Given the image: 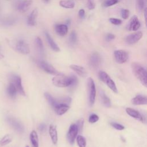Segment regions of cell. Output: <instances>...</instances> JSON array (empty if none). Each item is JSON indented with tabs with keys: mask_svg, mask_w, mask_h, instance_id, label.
Wrapping results in <instances>:
<instances>
[{
	"mask_svg": "<svg viewBox=\"0 0 147 147\" xmlns=\"http://www.w3.org/2000/svg\"><path fill=\"white\" fill-rule=\"evenodd\" d=\"M52 83L54 86L58 87H66L76 85L78 79L76 76L71 75L67 76L64 75L63 74L55 75L52 79Z\"/></svg>",
	"mask_w": 147,
	"mask_h": 147,
	"instance_id": "cell-1",
	"label": "cell"
},
{
	"mask_svg": "<svg viewBox=\"0 0 147 147\" xmlns=\"http://www.w3.org/2000/svg\"><path fill=\"white\" fill-rule=\"evenodd\" d=\"M131 69L133 74L145 87L147 86V74L145 68L140 64L133 62L131 64Z\"/></svg>",
	"mask_w": 147,
	"mask_h": 147,
	"instance_id": "cell-2",
	"label": "cell"
},
{
	"mask_svg": "<svg viewBox=\"0 0 147 147\" xmlns=\"http://www.w3.org/2000/svg\"><path fill=\"white\" fill-rule=\"evenodd\" d=\"M99 78L100 80L106 84L114 92H118V89L115 83L106 72L102 71H100L99 72Z\"/></svg>",
	"mask_w": 147,
	"mask_h": 147,
	"instance_id": "cell-3",
	"label": "cell"
},
{
	"mask_svg": "<svg viewBox=\"0 0 147 147\" xmlns=\"http://www.w3.org/2000/svg\"><path fill=\"white\" fill-rule=\"evenodd\" d=\"M88 98H89V103L91 106H92L95 100L96 97V88L95 83L93 79L91 78H89L88 79Z\"/></svg>",
	"mask_w": 147,
	"mask_h": 147,
	"instance_id": "cell-4",
	"label": "cell"
},
{
	"mask_svg": "<svg viewBox=\"0 0 147 147\" xmlns=\"http://www.w3.org/2000/svg\"><path fill=\"white\" fill-rule=\"evenodd\" d=\"M39 67L45 72L53 75H60L61 73L59 72L57 70H56L52 65L48 63L47 62L44 61H40L38 62Z\"/></svg>",
	"mask_w": 147,
	"mask_h": 147,
	"instance_id": "cell-5",
	"label": "cell"
},
{
	"mask_svg": "<svg viewBox=\"0 0 147 147\" xmlns=\"http://www.w3.org/2000/svg\"><path fill=\"white\" fill-rule=\"evenodd\" d=\"M115 61L119 64H123L127 61L129 58L128 53L126 51L122 49L116 50L114 52Z\"/></svg>",
	"mask_w": 147,
	"mask_h": 147,
	"instance_id": "cell-6",
	"label": "cell"
},
{
	"mask_svg": "<svg viewBox=\"0 0 147 147\" xmlns=\"http://www.w3.org/2000/svg\"><path fill=\"white\" fill-rule=\"evenodd\" d=\"M16 49L18 52L24 55H27L30 52V48L28 44L22 40H20L17 41Z\"/></svg>",
	"mask_w": 147,
	"mask_h": 147,
	"instance_id": "cell-7",
	"label": "cell"
},
{
	"mask_svg": "<svg viewBox=\"0 0 147 147\" xmlns=\"http://www.w3.org/2000/svg\"><path fill=\"white\" fill-rule=\"evenodd\" d=\"M78 133V130L76 125H75V123L72 124L69 128V130L67 135V140L71 144H73L74 143V141L75 138H76Z\"/></svg>",
	"mask_w": 147,
	"mask_h": 147,
	"instance_id": "cell-8",
	"label": "cell"
},
{
	"mask_svg": "<svg viewBox=\"0 0 147 147\" xmlns=\"http://www.w3.org/2000/svg\"><path fill=\"white\" fill-rule=\"evenodd\" d=\"M142 33L141 32H136L127 36L125 38V41L127 44L132 45L137 42L142 38Z\"/></svg>",
	"mask_w": 147,
	"mask_h": 147,
	"instance_id": "cell-9",
	"label": "cell"
},
{
	"mask_svg": "<svg viewBox=\"0 0 147 147\" xmlns=\"http://www.w3.org/2000/svg\"><path fill=\"white\" fill-rule=\"evenodd\" d=\"M11 83H13L15 86L17 92H18L22 95H25V92L22 85L21 78L19 76L13 75L11 76Z\"/></svg>",
	"mask_w": 147,
	"mask_h": 147,
	"instance_id": "cell-10",
	"label": "cell"
},
{
	"mask_svg": "<svg viewBox=\"0 0 147 147\" xmlns=\"http://www.w3.org/2000/svg\"><path fill=\"white\" fill-rule=\"evenodd\" d=\"M101 63V57L100 55L98 52H94L91 54L90 60L89 64L90 66L94 68H98Z\"/></svg>",
	"mask_w": 147,
	"mask_h": 147,
	"instance_id": "cell-11",
	"label": "cell"
},
{
	"mask_svg": "<svg viewBox=\"0 0 147 147\" xmlns=\"http://www.w3.org/2000/svg\"><path fill=\"white\" fill-rule=\"evenodd\" d=\"M8 123L13 128H14L19 133H22L24 130V126L21 124L20 122L17 120L16 118L13 117H8L7 119Z\"/></svg>",
	"mask_w": 147,
	"mask_h": 147,
	"instance_id": "cell-12",
	"label": "cell"
},
{
	"mask_svg": "<svg viewBox=\"0 0 147 147\" xmlns=\"http://www.w3.org/2000/svg\"><path fill=\"white\" fill-rule=\"evenodd\" d=\"M69 67L80 77L84 78L87 75V72L86 69L82 66L76 64H71L69 65Z\"/></svg>",
	"mask_w": 147,
	"mask_h": 147,
	"instance_id": "cell-13",
	"label": "cell"
},
{
	"mask_svg": "<svg viewBox=\"0 0 147 147\" xmlns=\"http://www.w3.org/2000/svg\"><path fill=\"white\" fill-rule=\"evenodd\" d=\"M141 24L136 16H133L129 22L128 29L130 31H136L140 28Z\"/></svg>",
	"mask_w": 147,
	"mask_h": 147,
	"instance_id": "cell-14",
	"label": "cell"
},
{
	"mask_svg": "<svg viewBox=\"0 0 147 147\" xmlns=\"http://www.w3.org/2000/svg\"><path fill=\"white\" fill-rule=\"evenodd\" d=\"M125 110H126V113L130 117H131L142 122L144 121V117L138 111H137L132 108H130V107H127Z\"/></svg>",
	"mask_w": 147,
	"mask_h": 147,
	"instance_id": "cell-15",
	"label": "cell"
},
{
	"mask_svg": "<svg viewBox=\"0 0 147 147\" xmlns=\"http://www.w3.org/2000/svg\"><path fill=\"white\" fill-rule=\"evenodd\" d=\"M32 3V0H24L22 1H20L17 5V9L22 12H25L31 6Z\"/></svg>",
	"mask_w": 147,
	"mask_h": 147,
	"instance_id": "cell-16",
	"label": "cell"
},
{
	"mask_svg": "<svg viewBox=\"0 0 147 147\" xmlns=\"http://www.w3.org/2000/svg\"><path fill=\"white\" fill-rule=\"evenodd\" d=\"M131 103L134 105H145L147 104V98L144 95H138L131 99Z\"/></svg>",
	"mask_w": 147,
	"mask_h": 147,
	"instance_id": "cell-17",
	"label": "cell"
},
{
	"mask_svg": "<svg viewBox=\"0 0 147 147\" xmlns=\"http://www.w3.org/2000/svg\"><path fill=\"white\" fill-rule=\"evenodd\" d=\"M49 134L52 140V143L54 145H56L57 143L58 137H57V131L56 127L53 125H50L49 127Z\"/></svg>",
	"mask_w": 147,
	"mask_h": 147,
	"instance_id": "cell-18",
	"label": "cell"
},
{
	"mask_svg": "<svg viewBox=\"0 0 147 147\" xmlns=\"http://www.w3.org/2000/svg\"><path fill=\"white\" fill-rule=\"evenodd\" d=\"M69 109V106L64 103H59L55 108L54 110L56 113L59 115H62L65 114Z\"/></svg>",
	"mask_w": 147,
	"mask_h": 147,
	"instance_id": "cell-19",
	"label": "cell"
},
{
	"mask_svg": "<svg viewBox=\"0 0 147 147\" xmlns=\"http://www.w3.org/2000/svg\"><path fill=\"white\" fill-rule=\"evenodd\" d=\"M55 29L56 33L61 36H64L68 33V26L65 24H57Z\"/></svg>",
	"mask_w": 147,
	"mask_h": 147,
	"instance_id": "cell-20",
	"label": "cell"
},
{
	"mask_svg": "<svg viewBox=\"0 0 147 147\" xmlns=\"http://www.w3.org/2000/svg\"><path fill=\"white\" fill-rule=\"evenodd\" d=\"M99 96L102 104L107 107H110L111 106V101L109 98L106 95L105 92L102 90H99Z\"/></svg>",
	"mask_w": 147,
	"mask_h": 147,
	"instance_id": "cell-21",
	"label": "cell"
},
{
	"mask_svg": "<svg viewBox=\"0 0 147 147\" xmlns=\"http://www.w3.org/2000/svg\"><path fill=\"white\" fill-rule=\"evenodd\" d=\"M45 36L48 41V42L50 47L52 48V49L55 52H59L60 51L59 47H58L57 44L54 41L53 39L52 38V37L50 36V34L48 32L45 33Z\"/></svg>",
	"mask_w": 147,
	"mask_h": 147,
	"instance_id": "cell-22",
	"label": "cell"
},
{
	"mask_svg": "<svg viewBox=\"0 0 147 147\" xmlns=\"http://www.w3.org/2000/svg\"><path fill=\"white\" fill-rule=\"evenodd\" d=\"M37 14H38V11L37 9H34L31 12V13L28 17V20H27V23L29 26H34L36 25V19L37 16Z\"/></svg>",
	"mask_w": 147,
	"mask_h": 147,
	"instance_id": "cell-23",
	"label": "cell"
},
{
	"mask_svg": "<svg viewBox=\"0 0 147 147\" xmlns=\"http://www.w3.org/2000/svg\"><path fill=\"white\" fill-rule=\"evenodd\" d=\"M44 96L48 102V103L54 109L59 103L57 102V100L54 98L48 92H45L44 93Z\"/></svg>",
	"mask_w": 147,
	"mask_h": 147,
	"instance_id": "cell-24",
	"label": "cell"
},
{
	"mask_svg": "<svg viewBox=\"0 0 147 147\" xmlns=\"http://www.w3.org/2000/svg\"><path fill=\"white\" fill-rule=\"evenodd\" d=\"M30 140L33 147H38V137L35 130L31 131L30 134Z\"/></svg>",
	"mask_w": 147,
	"mask_h": 147,
	"instance_id": "cell-25",
	"label": "cell"
},
{
	"mask_svg": "<svg viewBox=\"0 0 147 147\" xmlns=\"http://www.w3.org/2000/svg\"><path fill=\"white\" fill-rule=\"evenodd\" d=\"M7 92L8 95L11 98H14L16 96L17 93V90L13 83L11 82L9 84L7 88Z\"/></svg>",
	"mask_w": 147,
	"mask_h": 147,
	"instance_id": "cell-26",
	"label": "cell"
},
{
	"mask_svg": "<svg viewBox=\"0 0 147 147\" xmlns=\"http://www.w3.org/2000/svg\"><path fill=\"white\" fill-rule=\"evenodd\" d=\"M59 5L60 6L66 9H72L75 6V3L73 1L69 0H61L59 2Z\"/></svg>",
	"mask_w": 147,
	"mask_h": 147,
	"instance_id": "cell-27",
	"label": "cell"
},
{
	"mask_svg": "<svg viewBox=\"0 0 147 147\" xmlns=\"http://www.w3.org/2000/svg\"><path fill=\"white\" fill-rule=\"evenodd\" d=\"M13 137L11 134H6L5 135L0 141V145L1 146H4L9 144L10 142L12 141Z\"/></svg>",
	"mask_w": 147,
	"mask_h": 147,
	"instance_id": "cell-28",
	"label": "cell"
},
{
	"mask_svg": "<svg viewBox=\"0 0 147 147\" xmlns=\"http://www.w3.org/2000/svg\"><path fill=\"white\" fill-rule=\"evenodd\" d=\"M76 141L79 147H86V141L85 138L81 136L78 135L76 136Z\"/></svg>",
	"mask_w": 147,
	"mask_h": 147,
	"instance_id": "cell-29",
	"label": "cell"
},
{
	"mask_svg": "<svg viewBox=\"0 0 147 147\" xmlns=\"http://www.w3.org/2000/svg\"><path fill=\"white\" fill-rule=\"evenodd\" d=\"M35 44L36 46L37 47L38 50L42 53L44 52V46H43V43L41 40V39L39 37H37L35 39Z\"/></svg>",
	"mask_w": 147,
	"mask_h": 147,
	"instance_id": "cell-30",
	"label": "cell"
},
{
	"mask_svg": "<svg viewBox=\"0 0 147 147\" xmlns=\"http://www.w3.org/2000/svg\"><path fill=\"white\" fill-rule=\"evenodd\" d=\"M69 39L70 42L72 43V44H75V42H76L78 37H77V34H76V32L75 30L72 31L71 33Z\"/></svg>",
	"mask_w": 147,
	"mask_h": 147,
	"instance_id": "cell-31",
	"label": "cell"
},
{
	"mask_svg": "<svg viewBox=\"0 0 147 147\" xmlns=\"http://www.w3.org/2000/svg\"><path fill=\"white\" fill-rule=\"evenodd\" d=\"M83 124H84V119L83 118H80L79 119L76 123H75V125L77 126L78 130V132H81L83 127Z\"/></svg>",
	"mask_w": 147,
	"mask_h": 147,
	"instance_id": "cell-32",
	"label": "cell"
},
{
	"mask_svg": "<svg viewBox=\"0 0 147 147\" xmlns=\"http://www.w3.org/2000/svg\"><path fill=\"white\" fill-rule=\"evenodd\" d=\"M118 2V0H106L103 3V6L105 7H110L117 4Z\"/></svg>",
	"mask_w": 147,
	"mask_h": 147,
	"instance_id": "cell-33",
	"label": "cell"
},
{
	"mask_svg": "<svg viewBox=\"0 0 147 147\" xmlns=\"http://www.w3.org/2000/svg\"><path fill=\"white\" fill-rule=\"evenodd\" d=\"M99 120V117L96 114H92L88 118V122L90 123H94Z\"/></svg>",
	"mask_w": 147,
	"mask_h": 147,
	"instance_id": "cell-34",
	"label": "cell"
},
{
	"mask_svg": "<svg viewBox=\"0 0 147 147\" xmlns=\"http://www.w3.org/2000/svg\"><path fill=\"white\" fill-rule=\"evenodd\" d=\"M110 124L113 128H114L118 130H122L125 129V127L123 125H122L119 123H116V122H111Z\"/></svg>",
	"mask_w": 147,
	"mask_h": 147,
	"instance_id": "cell-35",
	"label": "cell"
},
{
	"mask_svg": "<svg viewBox=\"0 0 147 147\" xmlns=\"http://www.w3.org/2000/svg\"><path fill=\"white\" fill-rule=\"evenodd\" d=\"M109 21L113 25H120L122 23V20L118 19V18H109Z\"/></svg>",
	"mask_w": 147,
	"mask_h": 147,
	"instance_id": "cell-36",
	"label": "cell"
},
{
	"mask_svg": "<svg viewBox=\"0 0 147 147\" xmlns=\"http://www.w3.org/2000/svg\"><path fill=\"white\" fill-rule=\"evenodd\" d=\"M121 13V16L123 19H127L129 16V11L127 9H122Z\"/></svg>",
	"mask_w": 147,
	"mask_h": 147,
	"instance_id": "cell-37",
	"label": "cell"
},
{
	"mask_svg": "<svg viewBox=\"0 0 147 147\" xmlns=\"http://www.w3.org/2000/svg\"><path fill=\"white\" fill-rule=\"evenodd\" d=\"M95 4L94 0H87V7L90 10H92L95 8Z\"/></svg>",
	"mask_w": 147,
	"mask_h": 147,
	"instance_id": "cell-38",
	"label": "cell"
},
{
	"mask_svg": "<svg viewBox=\"0 0 147 147\" xmlns=\"http://www.w3.org/2000/svg\"><path fill=\"white\" fill-rule=\"evenodd\" d=\"M144 4H145L144 0H137V7L140 10H142L144 9Z\"/></svg>",
	"mask_w": 147,
	"mask_h": 147,
	"instance_id": "cell-39",
	"label": "cell"
},
{
	"mask_svg": "<svg viewBox=\"0 0 147 147\" xmlns=\"http://www.w3.org/2000/svg\"><path fill=\"white\" fill-rule=\"evenodd\" d=\"M106 40L107 41H111V40H113V39L115 38V36L113 34L109 33V34H107V36L106 37Z\"/></svg>",
	"mask_w": 147,
	"mask_h": 147,
	"instance_id": "cell-40",
	"label": "cell"
},
{
	"mask_svg": "<svg viewBox=\"0 0 147 147\" xmlns=\"http://www.w3.org/2000/svg\"><path fill=\"white\" fill-rule=\"evenodd\" d=\"M79 16L80 18H84V16H85V11L83 9H80L79 11Z\"/></svg>",
	"mask_w": 147,
	"mask_h": 147,
	"instance_id": "cell-41",
	"label": "cell"
},
{
	"mask_svg": "<svg viewBox=\"0 0 147 147\" xmlns=\"http://www.w3.org/2000/svg\"><path fill=\"white\" fill-rule=\"evenodd\" d=\"M38 128H39V130L40 131H45V130L46 129V125L45 124H44V123H41V124L40 125Z\"/></svg>",
	"mask_w": 147,
	"mask_h": 147,
	"instance_id": "cell-42",
	"label": "cell"
},
{
	"mask_svg": "<svg viewBox=\"0 0 147 147\" xmlns=\"http://www.w3.org/2000/svg\"><path fill=\"white\" fill-rule=\"evenodd\" d=\"M144 17H145V22H146V8L144 9Z\"/></svg>",
	"mask_w": 147,
	"mask_h": 147,
	"instance_id": "cell-43",
	"label": "cell"
},
{
	"mask_svg": "<svg viewBox=\"0 0 147 147\" xmlns=\"http://www.w3.org/2000/svg\"><path fill=\"white\" fill-rule=\"evenodd\" d=\"M3 57V55L1 53V52H0V59H2Z\"/></svg>",
	"mask_w": 147,
	"mask_h": 147,
	"instance_id": "cell-44",
	"label": "cell"
},
{
	"mask_svg": "<svg viewBox=\"0 0 147 147\" xmlns=\"http://www.w3.org/2000/svg\"><path fill=\"white\" fill-rule=\"evenodd\" d=\"M26 147H29V146H26Z\"/></svg>",
	"mask_w": 147,
	"mask_h": 147,
	"instance_id": "cell-45",
	"label": "cell"
},
{
	"mask_svg": "<svg viewBox=\"0 0 147 147\" xmlns=\"http://www.w3.org/2000/svg\"><path fill=\"white\" fill-rule=\"evenodd\" d=\"M45 1H48V0H45Z\"/></svg>",
	"mask_w": 147,
	"mask_h": 147,
	"instance_id": "cell-46",
	"label": "cell"
}]
</instances>
